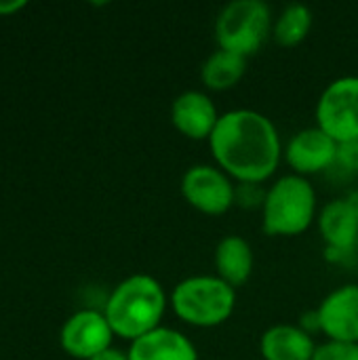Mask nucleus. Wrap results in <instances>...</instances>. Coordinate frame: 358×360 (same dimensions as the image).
<instances>
[{"instance_id":"obj_1","label":"nucleus","mask_w":358,"mask_h":360,"mask_svg":"<svg viewBox=\"0 0 358 360\" xmlns=\"http://www.w3.org/2000/svg\"><path fill=\"white\" fill-rule=\"evenodd\" d=\"M215 165L243 186L270 179L283 158V143L274 122L249 108L224 112L209 137Z\"/></svg>"},{"instance_id":"obj_13","label":"nucleus","mask_w":358,"mask_h":360,"mask_svg":"<svg viewBox=\"0 0 358 360\" xmlns=\"http://www.w3.org/2000/svg\"><path fill=\"white\" fill-rule=\"evenodd\" d=\"M317 344L302 325L279 323L264 331L260 338L262 360H312Z\"/></svg>"},{"instance_id":"obj_18","label":"nucleus","mask_w":358,"mask_h":360,"mask_svg":"<svg viewBox=\"0 0 358 360\" xmlns=\"http://www.w3.org/2000/svg\"><path fill=\"white\" fill-rule=\"evenodd\" d=\"M312 360H358V344H333L325 342L317 348Z\"/></svg>"},{"instance_id":"obj_19","label":"nucleus","mask_w":358,"mask_h":360,"mask_svg":"<svg viewBox=\"0 0 358 360\" xmlns=\"http://www.w3.org/2000/svg\"><path fill=\"white\" fill-rule=\"evenodd\" d=\"M335 165L346 173H358V139L338 143Z\"/></svg>"},{"instance_id":"obj_8","label":"nucleus","mask_w":358,"mask_h":360,"mask_svg":"<svg viewBox=\"0 0 358 360\" xmlns=\"http://www.w3.org/2000/svg\"><path fill=\"white\" fill-rule=\"evenodd\" d=\"M319 331L333 344H358V285L348 283L323 297L314 310Z\"/></svg>"},{"instance_id":"obj_17","label":"nucleus","mask_w":358,"mask_h":360,"mask_svg":"<svg viewBox=\"0 0 358 360\" xmlns=\"http://www.w3.org/2000/svg\"><path fill=\"white\" fill-rule=\"evenodd\" d=\"M312 30V11L306 4L293 2L287 4L281 15L274 19L272 25V38L281 46H298L306 40V36Z\"/></svg>"},{"instance_id":"obj_6","label":"nucleus","mask_w":358,"mask_h":360,"mask_svg":"<svg viewBox=\"0 0 358 360\" xmlns=\"http://www.w3.org/2000/svg\"><path fill=\"white\" fill-rule=\"evenodd\" d=\"M317 127L331 139H358V76L331 80L317 101Z\"/></svg>"},{"instance_id":"obj_11","label":"nucleus","mask_w":358,"mask_h":360,"mask_svg":"<svg viewBox=\"0 0 358 360\" xmlns=\"http://www.w3.org/2000/svg\"><path fill=\"white\" fill-rule=\"evenodd\" d=\"M219 112L213 103V99L205 91H184L179 93L171 103V124L188 139L203 141L213 135Z\"/></svg>"},{"instance_id":"obj_3","label":"nucleus","mask_w":358,"mask_h":360,"mask_svg":"<svg viewBox=\"0 0 358 360\" xmlns=\"http://www.w3.org/2000/svg\"><path fill=\"white\" fill-rule=\"evenodd\" d=\"M317 217V192L308 177L283 175L262 198V228L268 236H298Z\"/></svg>"},{"instance_id":"obj_14","label":"nucleus","mask_w":358,"mask_h":360,"mask_svg":"<svg viewBox=\"0 0 358 360\" xmlns=\"http://www.w3.org/2000/svg\"><path fill=\"white\" fill-rule=\"evenodd\" d=\"M129 360H198L196 346L177 329L158 327L131 342Z\"/></svg>"},{"instance_id":"obj_16","label":"nucleus","mask_w":358,"mask_h":360,"mask_svg":"<svg viewBox=\"0 0 358 360\" xmlns=\"http://www.w3.org/2000/svg\"><path fill=\"white\" fill-rule=\"evenodd\" d=\"M247 72V57L217 49L200 65V80L211 91H228L236 86Z\"/></svg>"},{"instance_id":"obj_7","label":"nucleus","mask_w":358,"mask_h":360,"mask_svg":"<svg viewBox=\"0 0 358 360\" xmlns=\"http://www.w3.org/2000/svg\"><path fill=\"white\" fill-rule=\"evenodd\" d=\"M184 200L205 215H224L236 202V188L232 177L217 165L190 167L179 184Z\"/></svg>"},{"instance_id":"obj_20","label":"nucleus","mask_w":358,"mask_h":360,"mask_svg":"<svg viewBox=\"0 0 358 360\" xmlns=\"http://www.w3.org/2000/svg\"><path fill=\"white\" fill-rule=\"evenodd\" d=\"M27 2L25 0H0V17L13 15L17 11H21Z\"/></svg>"},{"instance_id":"obj_2","label":"nucleus","mask_w":358,"mask_h":360,"mask_svg":"<svg viewBox=\"0 0 358 360\" xmlns=\"http://www.w3.org/2000/svg\"><path fill=\"white\" fill-rule=\"evenodd\" d=\"M169 297L165 287L150 274H133L120 281L110 293L103 314L114 335L135 342L162 327Z\"/></svg>"},{"instance_id":"obj_12","label":"nucleus","mask_w":358,"mask_h":360,"mask_svg":"<svg viewBox=\"0 0 358 360\" xmlns=\"http://www.w3.org/2000/svg\"><path fill=\"white\" fill-rule=\"evenodd\" d=\"M319 232L329 253L346 255L358 243V215L348 198L329 200L317 217Z\"/></svg>"},{"instance_id":"obj_4","label":"nucleus","mask_w":358,"mask_h":360,"mask_svg":"<svg viewBox=\"0 0 358 360\" xmlns=\"http://www.w3.org/2000/svg\"><path fill=\"white\" fill-rule=\"evenodd\" d=\"M171 308L186 325L213 329L234 314L236 289L217 274H194L173 287Z\"/></svg>"},{"instance_id":"obj_21","label":"nucleus","mask_w":358,"mask_h":360,"mask_svg":"<svg viewBox=\"0 0 358 360\" xmlns=\"http://www.w3.org/2000/svg\"><path fill=\"white\" fill-rule=\"evenodd\" d=\"M91 360H129V354H127V352H120V350H116V348H108L106 352L97 354L95 359Z\"/></svg>"},{"instance_id":"obj_9","label":"nucleus","mask_w":358,"mask_h":360,"mask_svg":"<svg viewBox=\"0 0 358 360\" xmlns=\"http://www.w3.org/2000/svg\"><path fill=\"white\" fill-rule=\"evenodd\" d=\"M114 331L103 312L97 310H80L72 314L59 333L61 348L78 360H91L97 354L112 348Z\"/></svg>"},{"instance_id":"obj_15","label":"nucleus","mask_w":358,"mask_h":360,"mask_svg":"<svg viewBox=\"0 0 358 360\" xmlns=\"http://www.w3.org/2000/svg\"><path fill=\"white\" fill-rule=\"evenodd\" d=\"M213 264H215V274L222 281H226L230 287L238 289L253 274L255 253L247 238L238 234H228L217 243L213 253Z\"/></svg>"},{"instance_id":"obj_22","label":"nucleus","mask_w":358,"mask_h":360,"mask_svg":"<svg viewBox=\"0 0 358 360\" xmlns=\"http://www.w3.org/2000/svg\"><path fill=\"white\" fill-rule=\"evenodd\" d=\"M346 198H348V202L352 205V209L357 211V215H358V190H354V192H350V194H348Z\"/></svg>"},{"instance_id":"obj_10","label":"nucleus","mask_w":358,"mask_h":360,"mask_svg":"<svg viewBox=\"0 0 358 360\" xmlns=\"http://www.w3.org/2000/svg\"><path fill=\"white\" fill-rule=\"evenodd\" d=\"M338 141L331 139L323 129L310 127L298 131L285 146V160L295 175L308 177L335 165Z\"/></svg>"},{"instance_id":"obj_5","label":"nucleus","mask_w":358,"mask_h":360,"mask_svg":"<svg viewBox=\"0 0 358 360\" xmlns=\"http://www.w3.org/2000/svg\"><path fill=\"white\" fill-rule=\"evenodd\" d=\"M272 13L264 0H232L215 19L217 49L249 59L272 36Z\"/></svg>"}]
</instances>
